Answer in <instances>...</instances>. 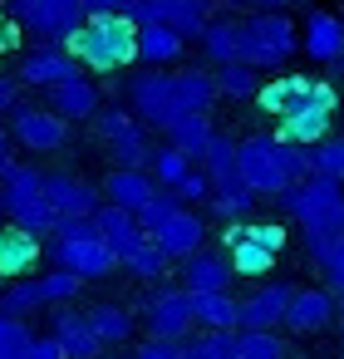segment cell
Returning a JSON list of instances; mask_svg holds the SVG:
<instances>
[{"instance_id": "cell-1", "label": "cell", "mask_w": 344, "mask_h": 359, "mask_svg": "<svg viewBox=\"0 0 344 359\" xmlns=\"http://www.w3.org/2000/svg\"><path fill=\"white\" fill-rule=\"evenodd\" d=\"M280 207H285L290 222L305 226L310 261H315L334 236H344V182H339V177H324V172L295 177V182L280 192Z\"/></svg>"}, {"instance_id": "cell-2", "label": "cell", "mask_w": 344, "mask_h": 359, "mask_svg": "<svg viewBox=\"0 0 344 359\" xmlns=\"http://www.w3.org/2000/svg\"><path fill=\"white\" fill-rule=\"evenodd\" d=\"M64 50L74 55L79 69L118 74L138 60V25L128 15H84L74 25V35L64 40Z\"/></svg>"}, {"instance_id": "cell-3", "label": "cell", "mask_w": 344, "mask_h": 359, "mask_svg": "<svg viewBox=\"0 0 344 359\" xmlns=\"http://www.w3.org/2000/svg\"><path fill=\"white\" fill-rule=\"evenodd\" d=\"M221 246H226V261H231V276H270L280 246H285V226L280 222H226L221 226Z\"/></svg>"}, {"instance_id": "cell-4", "label": "cell", "mask_w": 344, "mask_h": 359, "mask_svg": "<svg viewBox=\"0 0 344 359\" xmlns=\"http://www.w3.org/2000/svg\"><path fill=\"white\" fill-rule=\"evenodd\" d=\"M295 50H300L295 20H285L280 11H256V15L241 20V50H236V60H246L251 69L285 65Z\"/></svg>"}, {"instance_id": "cell-5", "label": "cell", "mask_w": 344, "mask_h": 359, "mask_svg": "<svg viewBox=\"0 0 344 359\" xmlns=\"http://www.w3.org/2000/svg\"><path fill=\"white\" fill-rule=\"evenodd\" d=\"M236 177L256 192V197H280L290 187V172L280 163V143L275 133H256L236 143Z\"/></svg>"}, {"instance_id": "cell-6", "label": "cell", "mask_w": 344, "mask_h": 359, "mask_svg": "<svg viewBox=\"0 0 344 359\" xmlns=\"http://www.w3.org/2000/svg\"><path fill=\"white\" fill-rule=\"evenodd\" d=\"M334 109H339V89L324 84V79H310L305 99L295 109L280 114V133L275 138H290V143H319L334 123Z\"/></svg>"}, {"instance_id": "cell-7", "label": "cell", "mask_w": 344, "mask_h": 359, "mask_svg": "<svg viewBox=\"0 0 344 359\" xmlns=\"http://www.w3.org/2000/svg\"><path fill=\"white\" fill-rule=\"evenodd\" d=\"M138 315L148 320V330L158 339H182V334H192V290L187 285H153L148 295H138Z\"/></svg>"}, {"instance_id": "cell-8", "label": "cell", "mask_w": 344, "mask_h": 359, "mask_svg": "<svg viewBox=\"0 0 344 359\" xmlns=\"http://www.w3.org/2000/svg\"><path fill=\"white\" fill-rule=\"evenodd\" d=\"M128 104H133V118L148 123V128H167L172 118H182L177 99H172V74L158 69V65H148L143 74L128 79Z\"/></svg>"}, {"instance_id": "cell-9", "label": "cell", "mask_w": 344, "mask_h": 359, "mask_svg": "<svg viewBox=\"0 0 344 359\" xmlns=\"http://www.w3.org/2000/svg\"><path fill=\"white\" fill-rule=\"evenodd\" d=\"M11 143L25 153H60L69 143V123L55 109H35V104H15L11 109Z\"/></svg>"}, {"instance_id": "cell-10", "label": "cell", "mask_w": 344, "mask_h": 359, "mask_svg": "<svg viewBox=\"0 0 344 359\" xmlns=\"http://www.w3.org/2000/svg\"><path fill=\"white\" fill-rule=\"evenodd\" d=\"M55 266L74 271L79 280H104V276H113L118 256H113V246H109V241H104L99 231H89V236H69V241H55Z\"/></svg>"}, {"instance_id": "cell-11", "label": "cell", "mask_w": 344, "mask_h": 359, "mask_svg": "<svg viewBox=\"0 0 344 359\" xmlns=\"http://www.w3.org/2000/svg\"><path fill=\"white\" fill-rule=\"evenodd\" d=\"M79 20H84V6H79V0H30V6L20 11V25L35 30L45 45H64Z\"/></svg>"}, {"instance_id": "cell-12", "label": "cell", "mask_w": 344, "mask_h": 359, "mask_svg": "<svg viewBox=\"0 0 344 359\" xmlns=\"http://www.w3.org/2000/svg\"><path fill=\"white\" fill-rule=\"evenodd\" d=\"M290 285L285 280H270V285H256L251 295L236 300V325L241 330H275L285 320V305H290Z\"/></svg>"}, {"instance_id": "cell-13", "label": "cell", "mask_w": 344, "mask_h": 359, "mask_svg": "<svg viewBox=\"0 0 344 359\" xmlns=\"http://www.w3.org/2000/svg\"><path fill=\"white\" fill-rule=\"evenodd\" d=\"M69 74H79V65H74V55L64 45H40V50L20 55V69H15V79L30 84V89H50V84H60Z\"/></svg>"}, {"instance_id": "cell-14", "label": "cell", "mask_w": 344, "mask_h": 359, "mask_svg": "<svg viewBox=\"0 0 344 359\" xmlns=\"http://www.w3.org/2000/svg\"><path fill=\"white\" fill-rule=\"evenodd\" d=\"M45 104H50L64 123H89L104 99H99V89H94L84 74H69V79H60V84L45 89Z\"/></svg>"}, {"instance_id": "cell-15", "label": "cell", "mask_w": 344, "mask_h": 359, "mask_svg": "<svg viewBox=\"0 0 344 359\" xmlns=\"http://www.w3.org/2000/svg\"><path fill=\"white\" fill-rule=\"evenodd\" d=\"M300 50H305L315 65L344 60V20L329 15V11H310V20H305V30H300Z\"/></svg>"}, {"instance_id": "cell-16", "label": "cell", "mask_w": 344, "mask_h": 359, "mask_svg": "<svg viewBox=\"0 0 344 359\" xmlns=\"http://www.w3.org/2000/svg\"><path fill=\"white\" fill-rule=\"evenodd\" d=\"M148 236H153V241L167 251V261H182L187 251H197V246H202L207 222L197 217V207H187V202H182V207H177V212H172V217H167L158 231H148Z\"/></svg>"}, {"instance_id": "cell-17", "label": "cell", "mask_w": 344, "mask_h": 359, "mask_svg": "<svg viewBox=\"0 0 344 359\" xmlns=\"http://www.w3.org/2000/svg\"><path fill=\"white\" fill-rule=\"evenodd\" d=\"M45 197L55 202L60 217H94L99 207V187L74 172H45Z\"/></svg>"}, {"instance_id": "cell-18", "label": "cell", "mask_w": 344, "mask_h": 359, "mask_svg": "<svg viewBox=\"0 0 344 359\" xmlns=\"http://www.w3.org/2000/svg\"><path fill=\"white\" fill-rule=\"evenodd\" d=\"M334 290H315V285H305V290H295L290 295V305H285V320L280 325H290L295 334H315V330H324L329 320H334Z\"/></svg>"}, {"instance_id": "cell-19", "label": "cell", "mask_w": 344, "mask_h": 359, "mask_svg": "<svg viewBox=\"0 0 344 359\" xmlns=\"http://www.w3.org/2000/svg\"><path fill=\"white\" fill-rule=\"evenodd\" d=\"M94 226H99V236L113 246V256H128L148 231L138 226V212H128V207H118V202H99L94 207Z\"/></svg>"}, {"instance_id": "cell-20", "label": "cell", "mask_w": 344, "mask_h": 359, "mask_svg": "<svg viewBox=\"0 0 344 359\" xmlns=\"http://www.w3.org/2000/svg\"><path fill=\"white\" fill-rule=\"evenodd\" d=\"M50 334L60 339L64 359H104V339L94 334L89 315H79V310H60V315H55V330H50Z\"/></svg>"}, {"instance_id": "cell-21", "label": "cell", "mask_w": 344, "mask_h": 359, "mask_svg": "<svg viewBox=\"0 0 344 359\" xmlns=\"http://www.w3.org/2000/svg\"><path fill=\"white\" fill-rule=\"evenodd\" d=\"M40 261V236L25 231V226H0V276L15 280V276H30Z\"/></svg>"}, {"instance_id": "cell-22", "label": "cell", "mask_w": 344, "mask_h": 359, "mask_svg": "<svg viewBox=\"0 0 344 359\" xmlns=\"http://www.w3.org/2000/svg\"><path fill=\"white\" fill-rule=\"evenodd\" d=\"M182 285L187 290H226L231 285V261L226 251H187L182 256Z\"/></svg>"}, {"instance_id": "cell-23", "label": "cell", "mask_w": 344, "mask_h": 359, "mask_svg": "<svg viewBox=\"0 0 344 359\" xmlns=\"http://www.w3.org/2000/svg\"><path fill=\"white\" fill-rule=\"evenodd\" d=\"M172 99H177V114H212L221 94L212 69H172Z\"/></svg>"}, {"instance_id": "cell-24", "label": "cell", "mask_w": 344, "mask_h": 359, "mask_svg": "<svg viewBox=\"0 0 344 359\" xmlns=\"http://www.w3.org/2000/svg\"><path fill=\"white\" fill-rule=\"evenodd\" d=\"M182 35L172 30V25H163V20H148V25H138V60L143 65H177L182 60Z\"/></svg>"}, {"instance_id": "cell-25", "label": "cell", "mask_w": 344, "mask_h": 359, "mask_svg": "<svg viewBox=\"0 0 344 359\" xmlns=\"http://www.w3.org/2000/svg\"><path fill=\"white\" fill-rule=\"evenodd\" d=\"M153 172L148 168H113L109 177H104V192H109V202H118V207H128V212H138L148 197H153Z\"/></svg>"}, {"instance_id": "cell-26", "label": "cell", "mask_w": 344, "mask_h": 359, "mask_svg": "<svg viewBox=\"0 0 344 359\" xmlns=\"http://www.w3.org/2000/svg\"><path fill=\"white\" fill-rule=\"evenodd\" d=\"M167 143L177 148V153H187L192 163H202V153H207V143H212V114H182V118H172L167 128Z\"/></svg>"}, {"instance_id": "cell-27", "label": "cell", "mask_w": 344, "mask_h": 359, "mask_svg": "<svg viewBox=\"0 0 344 359\" xmlns=\"http://www.w3.org/2000/svg\"><path fill=\"white\" fill-rule=\"evenodd\" d=\"M207 202H212V212L216 217H226V222H236V217H251V207H256V192L236 177V172H226V177H212V187H207Z\"/></svg>"}, {"instance_id": "cell-28", "label": "cell", "mask_w": 344, "mask_h": 359, "mask_svg": "<svg viewBox=\"0 0 344 359\" xmlns=\"http://www.w3.org/2000/svg\"><path fill=\"white\" fill-rule=\"evenodd\" d=\"M192 325L236 330V295L231 290H192Z\"/></svg>"}, {"instance_id": "cell-29", "label": "cell", "mask_w": 344, "mask_h": 359, "mask_svg": "<svg viewBox=\"0 0 344 359\" xmlns=\"http://www.w3.org/2000/svg\"><path fill=\"white\" fill-rule=\"evenodd\" d=\"M202 55L212 60V65H226V60H236V50H241V20H231V15H212L207 25H202Z\"/></svg>"}, {"instance_id": "cell-30", "label": "cell", "mask_w": 344, "mask_h": 359, "mask_svg": "<svg viewBox=\"0 0 344 359\" xmlns=\"http://www.w3.org/2000/svg\"><path fill=\"white\" fill-rule=\"evenodd\" d=\"M305 89H310V79H305V74H280V79L261 84V89H256L251 99H256V109H261V114L280 118L285 109H295V104L305 99Z\"/></svg>"}, {"instance_id": "cell-31", "label": "cell", "mask_w": 344, "mask_h": 359, "mask_svg": "<svg viewBox=\"0 0 344 359\" xmlns=\"http://www.w3.org/2000/svg\"><path fill=\"white\" fill-rule=\"evenodd\" d=\"M84 315H89L94 334L104 339V349H118V344H128V339H133V310H128V305L104 300V305H94V310H84Z\"/></svg>"}, {"instance_id": "cell-32", "label": "cell", "mask_w": 344, "mask_h": 359, "mask_svg": "<svg viewBox=\"0 0 344 359\" xmlns=\"http://www.w3.org/2000/svg\"><path fill=\"white\" fill-rule=\"evenodd\" d=\"M6 217L15 222V226H25V231H35V236H45L50 226H55V202L45 197V192H30V197H15V202H6Z\"/></svg>"}, {"instance_id": "cell-33", "label": "cell", "mask_w": 344, "mask_h": 359, "mask_svg": "<svg viewBox=\"0 0 344 359\" xmlns=\"http://www.w3.org/2000/svg\"><path fill=\"white\" fill-rule=\"evenodd\" d=\"M177 359H241L236 354V330H202L197 339H177Z\"/></svg>"}, {"instance_id": "cell-34", "label": "cell", "mask_w": 344, "mask_h": 359, "mask_svg": "<svg viewBox=\"0 0 344 359\" xmlns=\"http://www.w3.org/2000/svg\"><path fill=\"white\" fill-rule=\"evenodd\" d=\"M118 266H123L128 276H138V280H158V276L167 271V251H163L153 236H143L128 256H118Z\"/></svg>"}, {"instance_id": "cell-35", "label": "cell", "mask_w": 344, "mask_h": 359, "mask_svg": "<svg viewBox=\"0 0 344 359\" xmlns=\"http://www.w3.org/2000/svg\"><path fill=\"white\" fill-rule=\"evenodd\" d=\"M216 94H226V99H251L256 89H261V79H256V69L246 65V60H226V65H216Z\"/></svg>"}, {"instance_id": "cell-36", "label": "cell", "mask_w": 344, "mask_h": 359, "mask_svg": "<svg viewBox=\"0 0 344 359\" xmlns=\"http://www.w3.org/2000/svg\"><path fill=\"white\" fill-rule=\"evenodd\" d=\"M0 310L6 315H35V310H45V290H40V280H30V276H15L11 285H6V295H0Z\"/></svg>"}, {"instance_id": "cell-37", "label": "cell", "mask_w": 344, "mask_h": 359, "mask_svg": "<svg viewBox=\"0 0 344 359\" xmlns=\"http://www.w3.org/2000/svg\"><path fill=\"white\" fill-rule=\"evenodd\" d=\"M236 354L241 359H285V339L275 330H241L236 325Z\"/></svg>"}, {"instance_id": "cell-38", "label": "cell", "mask_w": 344, "mask_h": 359, "mask_svg": "<svg viewBox=\"0 0 344 359\" xmlns=\"http://www.w3.org/2000/svg\"><path fill=\"white\" fill-rule=\"evenodd\" d=\"M187 168H192V158H187V153H177L172 143L153 148V158H148V172H153V182H158V187H172Z\"/></svg>"}, {"instance_id": "cell-39", "label": "cell", "mask_w": 344, "mask_h": 359, "mask_svg": "<svg viewBox=\"0 0 344 359\" xmlns=\"http://www.w3.org/2000/svg\"><path fill=\"white\" fill-rule=\"evenodd\" d=\"M310 172H324V177H339L344 182V133L339 138H319V143H310Z\"/></svg>"}, {"instance_id": "cell-40", "label": "cell", "mask_w": 344, "mask_h": 359, "mask_svg": "<svg viewBox=\"0 0 344 359\" xmlns=\"http://www.w3.org/2000/svg\"><path fill=\"white\" fill-rule=\"evenodd\" d=\"M202 172H207V177L236 172V143H231L226 133H212V143H207V153H202Z\"/></svg>"}, {"instance_id": "cell-41", "label": "cell", "mask_w": 344, "mask_h": 359, "mask_svg": "<svg viewBox=\"0 0 344 359\" xmlns=\"http://www.w3.org/2000/svg\"><path fill=\"white\" fill-rule=\"evenodd\" d=\"M25 349H30V330H25V320L0 310V359H25Z\"/></svg>"}, {"instance_id": "cell-42", "label": "cell", "mask_w": 344, "mask_h": 359, "mask_svg": "<svg viewBox=\"0 0 344 359\" xmlns=\"http://www.w3.org/2000/svg\"><path fill=\"white\" fill-rule=\"evenodd\" d=\"M177 207H182V202H177L167 187H153V197L138 207V226H143V231H158V226H163V222H167Z\"/></svg>"}, {"instance_id": "cell-43", "label": "cell", "mask_w": 344, "mask_h": 359, "mask_svg": "<svg viewBox=\"0 0 344 359\" xmlns=\"http://www.w3.org/2000/svg\"><path fill=\"white\" fill-rule=\"evenodd\" d=\"M207 187H212V177L202 172V163H192V168H187V172H182V177H177L172 187H167V192H172L177 202L197 207V202H207Z\"/></svg>"}, {"instance_id": "cell-44", "label": "cell", "mask_w": 344, "mask_h": 359, "mask_svg": "<svg viewBox=\"0 0 344 359\" xmlns=\"http://www.w3.org/2000/svg\"><path fill=\"white\" fill-rule=\"evenodd\" d=\"M79 276L74 271H64V266H55L50 276H40V290H45V305H55V300H74L79 295Z\"/></svg>"}, {"instance_id": "cell-45", "label": "cell", "mask_w": 344, "mask_h": 359, "mask_svg": "<svg viewBox=\"0 0 344 359\" xmlns=\"http://www.w3.org/2000/svg\"><path fill=\"white\" fill-rule=\"evenodd\" d=\"M315 261H319V271H324L329 290H334V295H344V236H334V241H329Z\"/></svg>"}, {"instance_id": "cell-46", "label": "cell", "mask_w": 344, "mask_h": 359, "mask_svg": "<svg viewBox=\"0 0 344 359\" xmlns=\"http://www.w3.org/2000/svg\"><path fill=\"white\" fill-rule=\"evenodd\" d=\"M275 143H280V163H285L290 182L295 177H310V143H290V138H275Z\"/></svg>"}, {"instance_id": "cell-47", "label": "cell", "mask_w": 344, "mask_h": 359, "mask_svg": "<svg viewBox=\"0 0 344 359\" xmlns=\"http://www.w3.org/2000/svg\"><path fill=\"white\" fill-rule=\"evenodd\" d=\"M25 359H64V349H60V339H55V334H30Z\"/></svg>"}, {"instance_id": "cell-48", "label": "cell", "mask_w": 344, "mask_h": 359, "mask_svg": "<svg viewBox=\"0 0 344 359\" xmlns=\"http://www.w3.org/2000/svg\"><path fill=\"white\" fill-rule=\"evenodd\" d=\"M133 359H177V339H158V334H153Z\"/></svg>"}, {"instance_id": "cell-49", "label": "cell", "mask_w": 344, "mask_h": 359, "mask_svg": "<svg viewBox=\"0 0 344 359\" xmlns=\"http://www.w3.org/2000/svg\"><path fill=\"white\" fill-rule=\"evenodd\" d=\"M20 104V79L15 74H0V114H11Z\"/></svg>"}, {"instance_id": "cell-50", "label": "cell", "mask_w": 344, "mask_h": 359, "mask_svg": "<svg viewBox=\"0 0 344 359\" xmlns=\"http://www.w3.org/2000/svg\"><path fill=\"white\" fill-rule=\"evenodd\" d=\"M84 15H123V0H79Z\"/></svg>"}, {"instance_id": "cell-51", "label": "cell", "mask_w": 344, "mask_h": 359, "mask_svg": "<svg viewBox=\"0 0 344 359\" xmlns=\"http://www.w3.org/2000/svg\"><path fill=\"white\" fill-rule=\"evenodd\" d=\"M11 148H15V143H11V128H0V172L11 168Z\"/></svg>"}, {"instance_id": "cell-52", "label": "cell", "mask_w": 344, "mask_h": 359, "mask_svg": "<svg viewBox=\"0 0 344 359\" xmlns=\"http://www.w3.org/2000/svg\"><path fill=\"white\" fill-rule=\"evenodd\" d=\"M15 45V25L11 20H0V50H11Z\"/></svg>"}, {"instance_id": "cell-53", "label": "cell", "mask_w": 344, "mask_h": 359, "mask_svg": "<svg viewBox=\"0 0 344 359\" xmlns=\"http://www.w3.org/2000/svg\"><path fill=\"white\" fill-rule=\"evenodd\" d=\"M11 6H15V15H20V11H25V6H30V0H11Z\"/></svg>"}, {"instance_id": "cell-54", "label": "cell", "mask_w": 344, "mask_h": 359, "mask_svg": "<svg viewBox=\"0 0 344 359\" xmlns=\"http://www.w3.org/2000/svg\"><path fill=\"white\" fill-rule=\"evenodd\" d=\"M334 310H339V315H344V295H339V305H334Z\"/></svg>"}, {"instance_id": "cell-55", "label": "cell", "mask_w": 344, "mask_h": 359, "mask_svg": "<svg viewBox=\"0 0 344 359\" xmlns=\"http://www.w3.org/2000/svg\"><path fill=\"white\" fill-rule=\"evenodd\" d=\"M0 217H6V197H0Z\"/></svg>"}, {"instance_id": "cell-56", "label": "cell", "mask_w": 344, "mask_h": 359, "mask_svg": "<svg viewBox=\"0 0 344 359\" xmlns=\"http://www.w3.org/2000/svg\"><path fill=\"white\" fill-rule=\"evenodd\" d=\"M113 359H128V354H113Z\"/></svg>"}, {"instance_id": "cell-57", "label": "cell", "mask_w": 344, "mask_h": 359, "mask_svg": "<svg viewBox=\"0 0 344 359\" xmlns=\"http://www.w3.org/2000/svg\"><path fill=\"white\" fill-rule=\"evenodd\" d=\"M339 69H344V65H339Z\"/></svg>"}]
</instances>
